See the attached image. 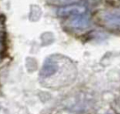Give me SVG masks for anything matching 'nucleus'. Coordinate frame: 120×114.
Listing matches in <instances>:
<instances>
[{"mask_svg": "<svg viewBox=\"0 0 120 114\" xmlns=\"http://www.w3.org/2000/svg\"><path fill=\"white\" fill-rule=\"evenodd\" d=\"M74 65L68 58L52 55L47 58L40 70V79L49 87L64 85L75 78Z\"/></svg>", "mask_w": 120, "mask_h": 114, "instance_id": "f257e3e1", "label": "nucleus"}, {"mask_svg": "<svg viewBox=\"0 0 120 114\" xmlns=\"http://www.w3.org/2000/svg\"><path fill=\"white\" fill-rule=\"evenodd\" d=\"M102 22L106 26L112 29L120 30V12H107L100 15Z\"/></svg>", "mask_w": 120, "mask_h": 114, "instance_id": "7ed1b4c3", "label": "nucleus"}, {"mask_svg": "<svg viewBox=\"0 0 120 114\" xmlns=\"http://www.w3.org/2000/svg\"><path fill=\"white\" fill-rule=\"evenodd\" d=\"M86 12V7L85 6L74 4V5H68L60 7L57 11V14L61 17H74L77 16L85 15Z\"/></svg>", "mask_w": 120, "mask_h": 114, "instance_id": "f03ea898", "label": "nucleus"}, {"mask_svg": "<svg viewBox=\"0 0 120 114\" xmlns=\"http://www.w3.org/2000/svg\"><path fill=\"white\" fill-rule=\"evenodd\" d=\"M70 26L75 29H78V30H83L86 29L90 26V18L87 17L86 15H82V16H77V17H74L71 20Z\"/></svg>", "mask_w": 120, "mask_h": 114, "instance_id": "20e7f679", "label": "nucleus"}]
</instances>
